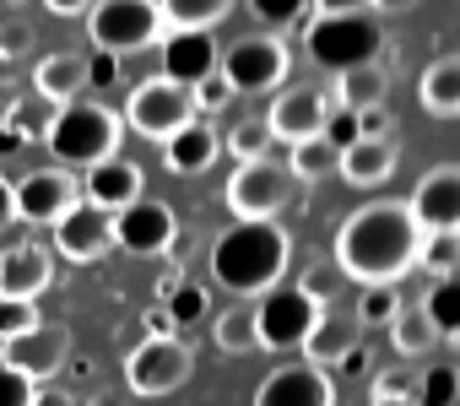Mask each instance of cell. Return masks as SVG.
Masks as SVG:
<instances>
[{
	"instance_id": "cell-1",
	"label": "cell",
	"mask_w": 460,
	"mask_h": 406,
	"mask_svg": "<svg viewBox=\"0 0 460 406\" xmlns=\"http://www.w3.org/2000/svg\"><path fill=\"white\" fill-rule=\"evenodd\" d=\"M331 260L358 287H395L406 271L422 266V228L411 223L406 200H368L352 217H341L331 239Z\"/></svg>"
},
{
	"instance_id": "cell-2",
	"label": "cell",
	"mask_w": 460,
	"mask_h": 406,
	"mask_svg": "<svg viewBox=\"0 0 460 406\" xmlns=\"http://www.w3.org/2000/svg\"><path fill=\"white\" fill-rule=\"evenodd\" d=\"M293 266V234L282 223H234L211 244V277L234 298H266Z\"/></svg>"
},
{
	"instance_id": "cell-3",
	"label": "cell",
	"mask_w": 460,
	"mask_h": 406,
	"mask_svg": "<svg viewBox=\"0 0 460 406\" xmlns=\"http://www.w3.org/2000/svg\"><path fill=\"white\" fill-rule=\"evenodd\" d=\"M304 49L325 71H358L374 66L385 49V22L374 0H314V17L304 22Z\"/></svg>"
},
{
	"instance_id": "cell-4",
	"label": "cell",
	"mask_w": 460,
	"mask_h": 406,
	"mask_svg": "<svg viewBox=\"0 0 460 406\" xmlns=\"http://www.w3.org/2000/svg\"><path fill=\"white\" fill-rule=\"evenodd\" d=\"M119 136H125V119L98 98H76V103L55 109V119L44 125L49 152L71 168H93L103 157H119Z\"/></svg>"
},
{
	"instance_id": "cell-5",
	"label": "cell",
	"mask_w": 460,
	"mask_h": 406,
	"mask_svg": "<svg viewBox=\"0 0 460 406\" xmlns=\"http://www.w3.org/2000/svg\"><path fill=\"white\" fill-rule=\"evenodd\" d=\"M87 33H93V49L98 55H141L152 44L168 39V22H163V6L157 0H103V6L87 12Z\"/></svg>"
},
{
	"instance_id": "cell-6",
	"label": "cell",
	"mask_w": 460,
	"mask_h": 406,
	"mask_svg": "<svg viewBox=\"0 0 460 406\" xmlns=\"http://www.w3.org/2000/svg\"><path fill=\"white\" fill-rule=\"evenodd\" d=\"M288 71H293V49L282 33H244L222 49V66H217V76L234 87V98L239 93H277L288 82Z\"/></svg>"
},
{
	"instance_id": "cell-7",
	"label": "cell",
	"mask_w": 460,
	"mask_h": 406,
	"mask_svg": "<svg viewBox=\"0 0 460 406\" xmlns=\"http://www.w3.org/2000/svg\"><path fill=\"white\" fill-rule=\"evenodd\" d=\"M298 195V179L288 173V163L261 157V163H239L227 179V212L239 223H277Z\"/></svg>"
},
{
	"instance_id": "cell-8",
	"label": "cell",
	"mask_w": 460,
	"mask_h": 406,
	"mask_svg": "<svg viewBox=\"0 0 460 406\" xmlns=\"http://www.w3.org/2000/svg\"><path fill=\"white\" fill-rule=\"evenodd\" d=\"M200 119V109H195V93L190 87H179V82H168V76H146V82H136V93H130V103H125V125L136 130V136H146V141H173L184 125H195Z\"/></svg>"
},
{
	"instance_id": "cell-9",
	"label": "cell",
	"mask_w": 460,
	"mask_h": 406,
	"mask_svg": "<svg viewBox=\"0 0 460 406\" xmlns=\"http://www.w3.org/2000/svg\"><path fill=\"white\" fill-rule=\"evenodd\" d=\"M314 320H320V304H314L298 282L271 287V293L255 304V336H261V352H304Z\"/></svg>"
},
{
	"instance_id": "cell-10",
	"label": "cell",
	"mask_w": 460,
	"mask_h": 406,
	"mask_svg": "<svg viewBox=\"0 0 460 406\" xmlns=\"http://www.w3.org/2000/svg\"><path fill=\"white\" fill-rule=\"evenodd\" d=\"M190 374H195V352H190V341L184 336H168V341H141L130 357H125V384H130V395H173L179 384H190Z\"/></svg>"
},
{
	"instance_id": "cell-11",
	"label": "cell",
	"mask_w": 460,
	"mask_h": 406,
	"mask_svg": "<svg viewBox=\"0 0 460 406\" xmlns=\"http://www.w3.org/2000/svg\"><path fill=\"white\" fill-rule=\"evenodd\" d=\"M12 200H17V223L55 228L66 212L82 207V179L66 173V168H33L12 184Z\"/></svg>"
},
{
	"instance_id": "cell-12",
	"label": "cell",
	"mask_w": 460,
	"mask_h": 406,
	"mask_svg": "<svg viewBox=\"0 0 460 406\" xmlns=\"http://www.w3.org/2000/svg\"><path fill=\"white\" fill-rule=\"evenodd\" d=\"M406 212L422 228V239H460V163L428 168L406 200Z\"/></svg>"
},
{
	"instance_id": "cell-13",
	"label": "cell",
	"mask_w": 460,
	"mask_h": 406,
	"mask_svg": "<svg viewBox=\"0 0 460 406\" xmlns=\"http://www.w3.org/2000/svg\"><path fill=\"white\" fill-rule=\"evenodd\" d=\"M66 363H71V325H60V320H39L28 336H17V341L0 347V368L22 374L28 384L55 379Z\"/></svg>"
},
{
	"instance_id": "cell-14",
	"label": "cell",
	"mask_w": 460,
	"mask_h": 406,
	"mask_svg": "<svg viewBox=\"0 0 460 406\" xmlns=\"http://www.w3.org/2000/svg\"><path fill=\"white\" fill-rule=\"evenodd\" d=\"M331 93L325 87H309V82H298V87H288V93H277V103H271V114H266V130H271V141H288V146H298V141H314V136H325V119H331Z\"/></svg>"
},
{
	"instance_id": "cell-15",
	"label": "cell",
	"mask_w": 460,
	"mask_h": 406,
	"mask_svg": "<svg viewBox=\"0 0 460 406\" xmlns=\"http://www.w3.org/2000/svg\"><path fill=\"white\" fill-rule=\"evenodd\" d=\"M173 239H179V217H173L168 200L141 195L136 207H125L114 217V250H125V255H168Z\"/></svg>"
},
{
	"instance_id": "cell-16",
	"label": "cell",
	"mask_w": 460,
	"mask_h": 406,
	"mask_svg": "<svg viewBox=\"0 0 460 406\" xmlns=\"http://www.w3.org/2000/svg\"><path fill=\"white\" fill-rule=\"evenodd\" d=\"M255 406H336V379L314 363H282L255 390Z\"/></svg>"
},
{
	"instance_id": "cell-17",
	"label": "cell",
	"mask_w": 460,
	"mask_h": 406,
	"mask_svg": "<svg viewBox=\"0 0 460 406\" xmlns=\"http://www.w3.org/2000/svg\"><path fill=\"white\" fill-rule=\"evenodd\" d=\"M55 250H60L66 260H76V266H93V260H103V255L114 250V217L82 200L76 212H66V217L55 223Z\"/></svg>"
},
{
	"instance_id": "cell-18",
	"label": "cell",
	"mask_w": 460,
	"mask_h": 406,
	"mask_svg": "<svg viewBox=\"0 0 460 406\" xmlns=\"http://www.w3.org/2000/svg\"><path fill=\"white\" fill-rule=\"evenodd\" d=\"M82 190H87V207H98V212L119 217L125 207H136V200H141L146 179H141V163H130V157L119 152V157L93 163V168H87V179H82Z\"/></svg>"
},
{
	"instance_id": "cell-19",
	"label": "cell",
	"mask_w": 460,
	"mask_h": 406,
	"mask_svg": "<svg viewBox=\"0 0 460 406\" xmlns=\"http://www.w3.org/2000/svg\"><path fill=\"white\" fill-rule=\"evenodd\" d=\"M358 347H363V325H358L352 304H325L320 320H314V331H309V341H304V363H314V368L331 374Z\"/></svg>"
},
{
	"instance_id": "cell-20",
	"label": "cell",
	"mask_w": 460,
	"mask_h": 406,
	"mask_svg": "<svg viewBox=\"0 0 460 406\" xmlns=\"http://www.w3.org/2000/svg\"><path fill=\"white\" fill-rule=\"evenodd\" d=\"M217 66H222V49L211 44V33H168L163 39V71L157 76H168V82L195 93L200 82L217 76Z\"/></svg>"
},
{
	"instance_id": "cell-21",
	"label": "cell",
	"mask_w": 460,
	"mask_h": 406,
	"mask_svg": "<svg viewBox=\"0 0 460 406\" xmlns=\"http://www.w3.org/2000/svg\"><path fill=\"white\" fill-rule=\"evenodd\" d=\"M49 282H55V255L44 244H12L0 255V298L33 304Z\"/></svg>"
},
{
	"instance_id": "cell-22",
	"label": "cell",
	"mask_w": 460,
	"mask_h": 406,
	"mask_svg": "<svg viewBox=\"0 0 460 406\" xmlns=\"http://www.w3.org/2000/svg\"><path fill=\"white\" fill-rule=\"evenodd\" d=\"M33 93H39L44 103H55V109L76 103V98L87 93V55H71V49L44 55V60L33 66Z\"/></svg>"
},
{
	"instance_id": "cell-23",
	"label": "cell",
	"mask_w": 460,
	"mask_h": 406,
	"mask_svg": "<svg viewBox=\"0 0 460 406\" xmlns=\"http://www.w3.org/2000/svg\"><path fill=\"white\" fill-rule=\"evenodd\" d=\"M217 157H222V136L211 130V119H195V125H184L173 141H163V163H168V173H184V179L211 173Z\"/></svg>"
},
{
	"instance_id": "cell-24",
	"label": "cell",
	"mask_w": 460,
	"mask_h": 406,
	"mask_svg": "<svg viewBox=\"0 0 460 406\" xmlns=\"http://www.w3.org/2000/svg\"><path fill=\"white\" fill-rule=\"evenodd\" d=\"M395 163H401V141H395V136L352 141V146L341 152V179H347V184H358V190H379V184H390Z\"/></svg>"
},
{
	"instance_id": "cell-25",
	"label": "cell",
	"mask_w": 460,
	"mask_h": 406,
	"mask_svg": "<svg viewBox=\"0 0 460 406\" xmlns=\"http://www.w3.org/2000/svg\"><path fill=\"white\" fill-rule=\"evenodd\" d=\"M417 103L433 119H460V55H438L417 76Z\"/></svg>"
},
{
	"instance_id": "cell-26",
	"label": "cell",
	"mask_w": 460,
	"mask_h": 406,
	"mask_svg": "<svg viewBox=\"0 0 460 406\" xmlns=\"http://www.w3.org/2000/svg\"><path fill=\"white\" fill-rule=\"evenodd\" d=\"M385 93H390V71H385V60H374V66H358V71H341L336 76V109H347V114H363V109H385Z\"/></svg>"
},
{
	"instance_id": "cell-27",
	"label": "cell",
	"mask_w": 460,
	"mask_h": 406,
	"mask_svg": "<svg viewBox=\"0 0 460 406\" xmlns=\"http://www.w3.org/2000/svg\"><path fill=\"white\" fill-rule=\"evenodd\" d=\"M168 33H211L217 22L234 17V0H157Z\"/></svg>"
},
{
	"instance_id": "cell-28",
	"label": "cell",
	"mask_w": 460,
	"mask_h": 406,
	"mask_svg": "<svg viewBox=\"0 0 460 406\" xmlns=\"http://www.w3.org/2000/svg\"><path fill=\"white\" fill-rule=\"evenodd\" d=\"M390 341H395L401 363H417V357H428V352L438 347V331L428 325L422 304H401V309H395V320H390Z\"/></svg>"
},
{
	"instance_id": "cell-29",
	"label": "cell",
	"mask_w": 460,
	"mask_h": 406,
	"mask_svg": "<svg viewBox=\"0 0 460 406\" xmlns=\"http://www.w3.org/2000/svg\"><path fill=\"white\" fill-rule=\"evenodd\" d=\"M288 173H293L298 184L336 179V173H341V152H336L325 136H314V141H298V146H288Z\"/></svg>"
},
{
	"instance_id": "cell-30",
	"label": "cell",
	"mask_w": 460,
	"mask_h": 406,
	"mask_svg": "<svg viewBox=\"0 0 460 406\" xmlns=\"http://www.w3.org/2000/svg\"><path fill=\"white\" fill-rule=\"evenodd\" d=\"M417 304H422L428 325L438 331V341H444V336H449V341H460V277H438Z\"/></svg>"
},
{
	"instance_id": "cell-31",
	"label": "cell",
	"mask_w": 460,
	"mask_h": 406,
	"mask_svg": "<svg viewBox=\"0 0 460 406\" xmlns=\"http://www.w3.org/2000/svg\"><path fill=\"white\" fill-rule=\"evenodd\" d=\"M417 363H390L368 379V406H417Z\"/></svg>"
},
{
	"instance_id": "cell-32",
	"label": "cell",
	"mask_w": 460,
	"mask_h": 406,
	"mask_svg": "<svg viewBox=\"0 0 460 406\" xmlns=\"http://www.w3.org/2000/svg\"><path fill=\"white\" fill-rule=\"evenodd\" d=\"M211 336H217V352H227V357L261 352V336H255V309H227V314H217Z\"/></svg>"
},
{
	"instance_id": "cell-33",
	"label": "cell",
	"mask_w": 460,
	"mask_h": 406,
	"mask_svg": "<svg viewBox=\"0 0 460 406\" xmlns=\"http://www.w3.org/2000/svg\"><path fill=\"white\" fill-rule=\"evenodd\" d=\"M157 293H163V304H168L173 331H179V325H195V320L206 314V293H200L195 282H184V277H163Z\"/></svg>"
},
{
	"instance_id": "cell-34",
	"label": "cell",
	"mask_w": 460,
	"mask_h": 406,
	"mask_svg": "<svg viewBox=\"0 0 460 406\" xmlns=\"http://www.w3.org/2000/svg\"><path fill=\"white\" fill-rule=\"evenodd\" d=\"M460 395V368L455 363H428L417 379V406H455Z\"/></svg>"
},
{
	"instance_id": "cell-35",
	"label": "cell",
	"mask_w": 460,
	"mask_h": 406,
	"mask_svg": "<svg viewBox=\"0 0 460 406\" xmlns=\"http://www.w3.org/2000/svg\"><path fill=\"white\" fill-rule=\"evenodd\" d=\"M222 146L234 152L239 163H261V157H271V130H266V119H239L234 130H227Z\"/></svg>"
},
{
	"instance_id": "cell-36",
	"label": "cell",
	"mask_w": 460,
	"mask_h": 406,
	"mask_svg": "<svg viewBox=\"0 0 460 406\" xmlns=\"http://www.w3.org/2000/svg\"><path fill=\"white\" fill-rule=\"evenodd\" d=\"M255 22H266L261 33H282V28H293V22H309L314 17V0H255Z\"/></svg>"
},
{
	"instance_id": "cell-37",
	"label": "cell",
	"mask_w": 460,
	"mask_h": 406,
	"mask_svg": "<svg viewBox=\"0 0 460 406\" xmlns=\"http://www.w3.org/2000/svg\"><path fill=\"white\" fill-rule=\"evenodd\" d=\"M395 309H401V293H395V287H363L358 304H352V314H358L363 331H368V325H390Z\"/></svg>"
},
{
	"instance_id": "cell-38",
	"label": "cell",
	"mask_w": 460,
	"mask_h": 406,
	"mask_svg": "<svg viewBox=\"0 0 460 406\" xmlns=\"http://www.w3.org/2000/svg\"><path fill=\"white\" fill-rule=\"evenodd\" d=\"M33 325H39V309H33V304L0 298V347H6V341H17V336H28Z\"/></svg>"
},
{
	"instance_id": "cell-39",
	"label": "cell",
	"mask_w": 460,
	"mask_h": 406,
	"mask_svg": "<svg viewBox=\"0 0 460 406\" xmlns=\"http://www.w3.org/2000/svg\"><path fill=\"white\" fill-rule=\"evenodd\" d=\"M298 287L325 309V304H336V293H341V271H336V266H309V271L298 277Z\"/></svg>"
},
{
	"instance_id": "cell-40",
	"label": "cell",
	"mask_w": 460,
	"mask_h": 406,
	"mask_svg": "<svg viewBox=\"0 0 460 406\" xmlns=\"http://www.w3.org/2000/svg\"><path fill=\"white\" fill-rule=\"evenodd\" d=\"M28 49H33V28L22 17H6L0 22V60H22Z\"/></svg>"
},
{
	"instance_id": "cell-41",
	"label": "cell",
	"mask_w": 460,
	"mask_h": 406,
	"mask_svg": "<svg viewBox=\"0 0 460 406\" xmlns=\"http://www.w3.org/2000/svg\"><path fill=\"white\" fill-rule=\"evenodd\" d=\"M422 260H428L438 277H455V260H460V239H422Z\"/></svg>"
},
{
	"instance_id": "cell-42",
	"label": "cell",
	"mask_w": 460,
	"mask_h": 406,
	"mask_svg": "<svg viewBox=\"0 0 460 406\" xmlns=\"http://www.w3.org/2000/svg\"><path fill=\"white\" fill-rule=\"evenodd\" d=\"M227 103H234V87H227L222 76H211V82H200V87H195V109H200V119H206V114H217V109H227Z\"/></svg>"
},
{
	"instance_id": "cell-43",
	"label": "cell",
	"mask_w": 460,
	"mask_h": 406,
	"mask_svg": "<svg viewBox=\"0 0 460 406\" xmlns=\"http://www.w3.org/2000/svg\"><path fill=\"white\" fill-rule=\"evenodd\" d=\"M33 395H39V384H28L12 368H0V406H33Z\"/></svg>"
},
{
	"instance_id": "cell-44",
	"label": "cell",
	"mask_w": 460,
	"mask_h": 406,
	"mask_svg": "<svg viewBox=\"0 0 460 406\" xmlns=\"http://www.w3.org/2000/svg\"><path fill=\"white\" fill-rule=\"evenodd\" d=\"M325 141H331L336 152H347V146L358 141V114H347V109H331V119H325Z\"/></svg>"
},
{
	"instance_id": "cell-45",
	"label": "cell",
	"mask_w": 460,
	"mask_h": 406,
	"mask_svg": "<svg viewBox=\"0 0 460 406\" xmlns=\"http://www.w3.org/2000/svg\"><path fill=\"white\" fill-rule=\"evenodd\" d=\"M379 136H395L390 109H363V114H358V141H379Z\"/></svg>"
},
{
	"instance_id": "cell-46",
	"label": "cell",
	"mask_w": 460,
	"mask_h": 406,
	"mask_svg": "<svg viewBox=\"0 0 460 406\" xmlns=\"http://www.w3.org/2000/svg\"><path fill=\"white\" fill-rule=\"evenodd\" d=\"M109 82H119V60L114 55H87V87H109Z\"/></svg>"
},
{
	"instance_id": "cell-47",
	"label": "cell",
	"mask_w": 460,
	"mask_h": 406,
	"mask_svg": "<svg viewBox=\"0 0 460 406\" xmlns=\"http://www.w3.org/2000/svg\"><path fill=\"white\" fill-rule=\"evenodd\" d=\"M87 12H93L87 0H49V17H66V22L71 17H87Z\"/></svg>"
},
{
	"instance_id": "cell-48",
	"label": "cell",
	"mask_w": 460,
	"mask_h": 406,
	"mask_svg": "<svg viewBox=\"0 0 460 406\" xmlns=\"http://www.w3.org/2000/svg\"><path fill=\"white\" fill-rule=\"evenodd\" d=\"M17 223V200H12V179H0V228Z\"/></svg>"
},
{
	"instance_id": "cell-49",
	"label": "cell",
	"mask_w": 460,
	"mask_h": 406,
	"mask_svg": "<svg viewBox=\"0 0 460 406\" xmlns=\"http://www.w3.org/2000/svg\"><path fill=\"white\" fill-rule=\"evenodd\" d=\"M336 368H341V374H347V379H358V374H368V352H363V347H358V352H347V357H341V363H336Z\"/></svg>"
},
{
	"instance_id": "cell-50",
	"label": "cell",
	"mask_w": 460,
	"mask_h": 406,
	"mask_svg": "<svg viewBox=\"0 0 460 406\" xmlns=\"http://www.w3.org/2000/svg\"><path fill=\"white\" fill-rule=\"evenodd\" d=\"M33 406H76V401H71L66 390H39V395H33Z\"/></svg>"
},
{
	"instance_id": "cell-51",
	"label": "cell",
	"mask_w": 460,
	"mask_h": 406,
	"mask_svg": "<svg viewBox=\"0 0 460 406\" xmlns=\"http://www.w3.org/2000/svg\"><path fill=\"white\" fill-rule=\"evenodd\" d=\"M87 406H130V401H125V395H119V390H98V395H93V401H87Z\"/></svg>"
},
{
	"instance_id": "cell-52",
	"label": "cell",
	"mask_w": 460,
	"mask_h": 406,
	"mask_svg": "<svg viewBox=\"0 0 460 406\" xmlns=\"http://www.w3.org/2000/svg\"><path fill=\"white\" fill-rule=\"evenodd\" d=\"M17 146H22V130L6 125V130H0V152H17Z\"/></svg>"
}]
</instances>
